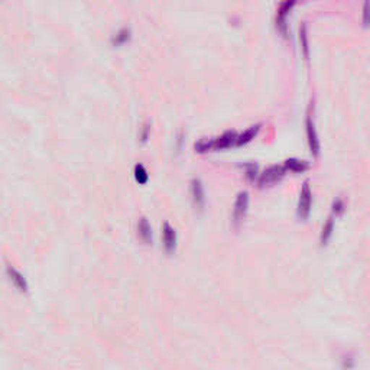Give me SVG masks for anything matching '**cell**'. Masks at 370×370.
Masks as SVG:
<instances>
[{
  "label": "cell",
  "mask_w": 370,
  "mask_h": 370,
  "mask_svg": "<svg viewBox=\"0 0 370 370\" xmlns=\"http://www.w3.org/2000/svg\"><path fill=\"white\" fill-rule=\"evenodd\" d=\"M311 205H313V192L309 189L308 182L302 185L301 194H299L298 201V219L299 220H307L308 216L311 213Z\"/></svg>",
  "instance_id": "6da1fadb"
},
{
  "label": "cell",
  "mask_w": 370,
  "mask_h": 370,
  "mask_svg": "<svg viewBox=\"0 0 370 370\" xmlns=\"http://www.w3.org/2000/svg\"><path fill=\"white\" fill-rule=\"evenodd\" d=\"M285 168L284 166H278V165H274L268 168V169H265L263 172L260 173V178H259V187L260 188H263V187H269V185H274L275 182H278L282 177L285 175Z\"/></svg>",
  "instance_id": "7a4b0ae2"
},
{
  "label": "cell",
  "mask_w": 370,
  "mask_h": 370,
  "mask_svg": "<svg viewBox=\"0 0 370 370\" xmlns=\"http://www.w3.org/2000/svg\"><path fill=\"white\" fill-rule=\"evenodd\" d=\"M247 208H249V194L246 191H242V192H239L236 203H235V208H233V223H235V226H239L243 221V219L246 217V213H247Z\"/></svg>",
  "instance_id": "3957f363"
},
{
  "label": "cell",
  "mask_w": 370,
  "mask_h": 370,
  "mask_svg": "<svg viewBox=\"0 0 370 370\" xmlns=\"http://www.w3.org/2000/svg\"><path fill=\"white\" fill-rule=\"evenodd\" d=\"M6 276H8L9 282L13 285L17 291L22 292V294L28 292L29 284H28L26 278H25V275L21 270H17V269H16L15 266H12V265H8V266H6Z\"/></svg>",
  "instance_id": "277c9868"
},
{
  "label": "cell",
  "mask_w": 370,
  "mask_h": 370,
  "mask_svg": "<svg viewBox=\"0 0 370 370\" xmlns=\"http://www.w3.org/2000/svg\"><path fill=\"white\" fill-rule=\"evenodd\" d=\"M295 6V0H285L281 3L276 15V26L281 31L282 35H286V22H288V15L291 13L292 8Z\"/></svg>",
  "instance_id": "5b68a950"
},
{
  "label": "cell",
  "mask_w": 370,
  "mask_h": 370,
  "mask_svg": "<svg viewBox=\"0 0 370 370\" xmlns=\"http://www.w3.org/2000/svg\"><path fill=\"white\" fill-rule=\"evenodd\" d=\"M191 196H192V201H194L196 208L203 210L205 204V196L204 188H203L200 180H192V181H191Z\"/></svg>",
  "instance_id": "8992f818"
},
{
  "label": "cell",
  "mask_w": 370,
  "mask_h": 370,
  "mask_svg": "<svg viewBox=\"0 0 370 370\" xmlns=\"http://www.w3.org/2000/svg\"><path fill=\"white\" fill-rule=\"evenodd\" d=\"M162 240L166 252L172 253L177 247V231L168 223L162 226Z\"/></svg>",
  "instance_id": "52a82bcc"
},
{
  "label": "cell",
  "mask_w": 370,
  "mask_h": 370,
  "mask_svg": "<svg viewBox=\"0 0 370 370\" xmlns=\"http://www.w3.org/2000/svg\"><path fill=\"white\" fill-rule=\"evenodd\" d=\"M307 138L311 153H313L314 157H317L318 152H320V142H318V136H317V132H315L314 122H313L311 116L307 118Z\"/></svg>",
  "instance_id": "ba28073f"
},
{
  "label": "cell",
  "mask_w": 370,
  "mask_h": 370,
  "mask_svg": "<svg viewBox=\"0 0 370 370\" xmlns=\"http://www.w3.org/2000/svg\"><path fill=\"white\" fill-rule=\"evenodd\" d=\"M138 237L145 244L152 243V227H150L148 219H145V217L138 221Z\"/></svg>",
  "instance_id": "9c48e42d"
},
{
  "label": "cell",
  "mask_w": 370,
  "mask_h": 370,
  "mask_svg": "<svg viewBox=\"0 0 370 370\" xmlns=\"http://www.w3.org/2000/svg\"><path fill=\"white\" fill-rule=\"evenodd\" d=\"M236 138L237 134L235 132H226V133L214 139L213 141V149H226V148H230L233 143H236Z\"/></svg>",
  "instance_id": "30bf717a"
},
{
  "label": "cell",
  "mask_w": 370,
  "mask_h": 370,
  "mask_svg": "<svg viewBox=\"0 0 370 370\" xmlns=\"http://www.w3.org/2000/svg\"><path fill=\"white\" fill-rule=\"evenodd\" d=\"M130 38H132L130 29L123 28V29H120V31L111 38V45H113V47H123V45H126L127 42L130 41Z\"/></svg>",
  "instance_id": "8fae6325"
},
{
  "label": "cell",
  "mask_w": 370,
  "mask_h": 370,
  "mask_svg": "<svg viewBox=\"0 0 370 370\" xmlns=\"http://www.w3.org/2000/svg\"><path fill=\"white\" fill-rule=\"evenodd\" d=\"M259 129L260 126L259 125H256V126H252V127H249L244 133H242L240 136H237L236 138V145H244V143H249L252 139H255V136L258 134V132H259Z\"/></svg>",
  "instance_id": "7c38bea8"
},
{
  "label": "cell",
  "mask_w": 370,
  "mask_h": 370,
  "mask_svg": "<svg viewBox=\"0 0 370 370\" xmlns=\"http://www.w3.org/2000/svg\"><path fill=\"white\" fill-rule=\"evenodd\" d=\"M285 171H292V172H304L308 168L307 162L298 161V159H288L285 162Z\"/></svg>",
  "instance_id": "4fadbf2b"
},
{
  "label": "cell",
  "mask_w": 370,
  "mask_h": 370,
  "mask_svg": "<svg viewBox=\"0 0 370 370\" xmlns=\"http://www.w3.org/2000/svg\"><path fill=\"white\" fill-rule=\"evenodd\" d=\"M133 173H134V180L138 184H141V185H145L146 182L149 181V173L146 171V168L141 164H138V165H134V169H133Z\"/></svg>",
  "instance_id": "5bb4252c"
},
{
  "label": "cell",
  "mask_w": 370,
  "mask_h": 370,
  "mask_svg": "<svg viewBox=\"0 0 370 370\" xmlns=\"http://www.w3.org/2000/svg\"><path fill=\"white\" fill-rule=\"evenodd\" d=\"M333 230H334V219L330 217L325 226L323 227V231H321V237H320V242H321V246H325L327 242L330 240L331 235H333Z\"/></svg>",
  "instance_id": "9a60e30c"
},
{
  "label": "cell",
  "mask_w": 370,
  "mask_h": 370,
  "mask_svg": "<svg viewBox=\"0 0 370 370\" xmlns=\"http://www.w3.org/2000/svg\"><path fill=\"white\" fill-rule=\"evenodd\" d=\"M210 149H213V141H205V139H203V141L196 143V150H197V152L203 153V152H207V150Z\"/></svg>",
  "instance_id": "2e32d148"
},
{
  "label": "cell",
  "mask_w": 370,
  "mask_h": 370,
  "mask_svg": "<svg viewBox=\"0 0 370 370\" xmlns=\"http://www.w3.org/2000/svg\"><path fill=\"white\" fill-rule=\"evenodd\" d=\"M244 168H246V177H247V180H249V181H255L258 168L255 165H246Z\"/></svg>",
  "instance_id": "e0dca14e"
},
{
  "label": "cell",
  "mask_w": 370,
  "mask_h": 370,
  "mask_svg": "<svg viewBox=\"0 0 370 370\" xmlns=\"http://www.w3.org/2000/svg\"><path fill=\"white\" fill-rule=\"evenodd\" d=\"M301 41H302V48H304V55L308 56V42H307V33H305V26H302L301 29Z\"/></svg>",
  "instance_id": "ac0fdd59"
},
{
  "label": "cell",
  "mask_w": 370,
  "mask_h": 370,
  "mask_svg": "<svg viewBox=\"0 0 370 370\" xmlns=\"http://www.w3.org/2000/svg\"><path fill=\"white\" fill-rule=\"evenodd\" d=\"M343 211H344V203H343L341 200H337V201L334 203V213L341 214Z\"/></svg>",
  "instance_id": "d6986e66"
},
{
  "label": "cell",
  "mask_w": 370,
  "mask_h": 370,
  "mask_svg": "<svg viewBox=\"0 0 370 370\" xmlns=\"http://www.w3.org/2000/svg\"><path fill=\"white\" fill-rule=\"evenodd\" d=\"M148 133H149V126H148V125H145V126H143V132H142V142H146V139H148Z\"/></svg>",
  "instance_id": "ffe728a7"
}]
</instances>
